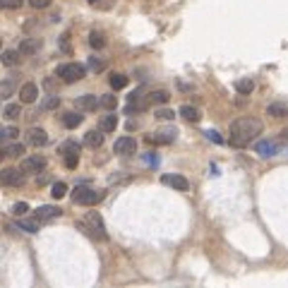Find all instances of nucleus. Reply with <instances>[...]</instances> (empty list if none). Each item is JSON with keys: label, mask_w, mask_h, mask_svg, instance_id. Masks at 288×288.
Segmentation results:
<instances>
[{"label": "nucleus", "mask_w": 288, "mask_h": 288, "mask_svg": "<svg viewBox=\"0 0 288 288\" xmlns=\"http://www.w3.org/2000/svg\"><path fill=\"white\" fill-rule=\"evenodd\" d=\"M257 135H262V120H257V118H238V120H233L231 123V130H228V142L231 146H247V144L257 140Z\"/></svg>", "instance_id": "1"}, {"label": "nucleus", "mask_w": 288, "mask_h": 288, "mask_svg": "<svg viewBox=\"0 0 288 288\" xmlns=\"http://www.w3.org/2000/svg\"><path fill=\"white\" fill-rule=\"evenodd\" d=\"M77 228L84 231L89 238H94V240H106L108 238V233H106V224H103V219H101V214H98V211H89L80 224H77Z\"/></svg>", "instance_id": "2"}, {"label": "nucleus", "mask_w": 288, "mask_h": 288, "mask_svg": "<svg viewBox=\"0 0 288 288\" xmlns=\"http://www.w3.org/2000/svg\"><path fill=\"white\" fill-rule=\"evenodd\" d=\"M103 197H106V192L94 190V188H89V185H77L75 192H72V202H75V204H82V207H94V204H98Z\"/></svg>", "instance_id": "3"}, {"label": "nucleus", "mask_w": 288, "mask_h": 288, "mask_svg": "<svg viewBox=\"0 0 288 288\" xmlns=\"http://www.w3.org/2000/svg\"><path fill=\"white\" fill-rule=\"evenodd\" d=\"M84 75H87V70H84V65H80V63H63L58 67V77H60L65 84L80 82Z\"/></svg>", "instance_id": "4"}, {"label": "nucleus", "mask_w": 288, "mask_h": 288, "mask_svg": "<svg viewBox=\"0 0 288 288\" xmlns=\"http://www.w3.org/2000/svg\"><path fill=\"white\" fill-rule=\"evenodd\" d=\"M60 156H63L65 161V166L72 171V168H77V163H80V144L77 142H65L60 144Z\"/></svg>", "instance_id": "5"}, {"label": "nucleus", "mask_w": 288, "mask_h": 288, "mask_svg": "<svg viewBox=\"0 0 288 288\" xmlns=\"http://www.w3.org/2000/svg\"><path fill=\"white\" fill-rule=\"evenodd\" d=\"M0 183H2V185H10V188L22 185V183H24L22 168H2V171H0Z\"/></svg>", "instance_id": "6"}, {"label": "nucleus", "mask_w": 288, "mask_h": 288, "mask_svg": "<svg viewBox=\"0 0 288 288\" xmlns=\"http://www.w3.org/2000/svg\"><path fill=\"white\" fill-rule=\"evenodd\" d=\"M176 137H178L176 128H163V130H156L154 135H149L146 140L151 144H171V142H176Z\"/></svg>", "instance_id": "7"}, {"label": "nucleus", "mask_w": 288, "mask_h": 288, "mask_svg": "<svg viewBox=\"0 0 288 288\" xmlns=\"http://www.w3.org/2000/svg\"><path fill=\"white\" fill-rule=\"evenodd\" d=\"M113 151H115V154H120V156H130V154H135V151H137V142H135V137H120V140H115Z\"/></svg>", "instance_id": "8"}, {"label": "nucleus", "mask_w": 288, "mask_h": 288, "mask_svg": "<svg viewBox=\"0 0 288 288\" xmlns=\"http://www.w3.org/2000/svg\"><path fill=\"white\" fill-rule=\"evenodd\" d=\"M255 151L259 156H264V159H269V156H276L279 151H281V146L276 140H262V142L255 144Z\"/></svg>", "instance_id": "9"}, {"label": "nucleus", "mask_w": 288, "mask_h": 288, "mask_svg": "<svg viewBox=\"0 0 288 288\" xmlns=\"http://www.w3.org/2000/svg\"><path fill=\"white\" fill-rule=\"evenodd\" d=\"M46 168V159L44 156H27V159L22 161V173H41Z\"/></svg>", "instance_id": "10"}, {"label": "nucleus", "mask_w": 288, "mask_h": 288, "mask_svg": "<svg viewBox=\"0 0 288 288\" xmlns=\"http://www.w3.org/2000/svg\"><path fill=\"white\" fill-rule=\"evenodd\" d=\"M161 183L163 185H171V188H176V190H180V192H185V190H190V183H188V178L185 176H171V173H166V176L161 178Z\"/></svg>", "instance_id": "11"}, {"label": "nucleus", "mask_w": 288, "mask_h": 288, "mask_svg": "<svg viewBox=\"0 0 288 288\" xmlns=\"http://www.w3.org/2000/svg\"><path fill=\"white\" fill-rule=\"evenodd\" d=\"M27 142L32 144V146H46L48 144V132L41 128H32L27 132Z\"/></svg>", "instance_id": "12"}, {"label": "nucleus", "mask_w": 288, "mask_h": 288, "mask_svg": "<svg viewBox=\"0 0 288 288\" xmlns=\"http://www.w3.org/2000/svg\"><path fill=\"white\" fill-rule=\"evenodd\" d=\"M36 96H39V87L36 84H32V82L22 84V89H19V101L22 103H34Z\"/></svg>", "instance_id": "13"}, {"label": "nucleus", "mask_w": 288, "mask_h": 288, "mask_svg": "<svg viewBox=\"0 0 288 288\" xmlns=\"http://www.w3.org/2000/svg\"><path fill=\"white\" fill-rule=\"evenodd\" d=\"M60 214H63V209L50 207V204H44V207L36 209V219H41V221H50V219H58Z\"/></svg>", "instance_id": "14"}, {"label": "nucleus", "mask_w": 288, "mask_h": 288, "mask_svg": "<svg viewBox=\"0 0 288 288\" xmlns=\"http://www.w3.org/2000/svg\"><path fill=\"white\" fill-rule=\"evenodd\" d=\"M77 108L80 111H96L98 108V96H94V94H84V96H80L77 98Z\"/></svg>", "instance_id": "15"}, {"label": "nucleus", "mask_w": 288, "mask_h": 288, "mask_svg": "<svg viewBox=\"0 0 288 288\" xmlns=\"http://www.w3.org/2000/svg\"><path fill=\"white\" fill-rule=\"evenodd\" d=\"M39 48H41V41L39 39H24L19 44V55H34Z\"/></svg>", "instance_id": "16"}, {"label": "nucleus", "mask_w": 288, "mask_h": 288, "mask_svg": "<svg viewBox=\"0 0 288 288\" xmlns=\"http://www.w3.org/2000/svg\"><path fill=\"white\" fill-rule=\"evenodd\" d=\"M84 144L92 146V149H98V146L103 144V132H101V130H89V132L84 135Z\"/></svg>", "instance_id": "17"}, {"label": "nucleus", "mask_w": 288, "mask_h": 288, "mask_svg": "<svg viewBox=\"0 0 288 288\" xmlns=\"http://www.w3.org/2000/svg\"><path fill=\"white\" fill-rule=\"evenodd\" d=\"M236 92L242 96H250L255 92V82L250 80V77H240V80H236Z\"/></svg>", "instance_id": "18"}, {"label": "nucleus", "mask_w": 288, "mask_h": 288, "mask_svg": "<svg viewBox=\"0 0 288 288\" xmlns=\"http://www.w3.org/2000/svg\"><path fill=\"white\" fill-rule=\"evenodd\" d=\"M17 226H19L22 231H27V233H39V231H41V219H27V216H22Z\"/></svg>", "instance_id": "19"}, {"label": "nucleus", "mask_w": 288, "mask_h": 288, "mask_svg": "<svg viewBox=\"0 0 288 288\" xmlns=\"http://www.w3.org/2000/svg\"><path fill=\"white\" fill-rule=\"evenodd\" d=\"M82 120H84V115H80V113H75V111L63 113V125L67 130H75L77 125H82Z\"/></svg>", "instance_id": "20"}, {"label": "nucleus", "mask_w": 288, "mask_h": 288, "mask_svg": "<svg viewBox=\"0 0 288 288\" xmlns=\"http://www.w3.org/2000/svg\"><path fill=\"white\" fill-rule=\"evenodd\" d=\"M115 128H118V115H113V113L103 115L101 123H98V130H101V132H113Z\"/></svg>", "instance_id": "21"}, {"label": "nucleus", "mask_w": 288, "mask_h": 288, "mask_svg": "<svg viewBox=\"0 0 288 288\" xmlns=\"http://www.w3.org/2000/svg\"><path fill=\"white\" fill-rule=\"evenodd\" d=\"M168 98H171V94H168L166 89H156V92L146 94V101H149V106H154V103H168Z\"/></svg>", "instance_id": "22"}, {"label": "nucleus", "mask_w": 288, "mask_h": 288, "mask_svg": "<svg viewBox=\"0 0 288 288\" xmlns=\"http://www.w3.org/2000/svg\"><path fill=\"white\" fill-rule=\"evenodd\" d=\"M180 115H183L185 120H190V123H197V120L202 118L199 108H194V106H183V108H180Z\"/></svg>", "instance_id": "23"}, {"label": "nucleus", "mask_w": 288, "mask_h": 288, "mask_svg": "<svg viewBox=\"0 0 288 288\" xmlns=\"http://www.w3.org/2000/svg\"><path fill=\"white\" fill-rule=\"evenodd\" d=\"M0 60L5 67H15V65H19V50H5Z\"/></svg>", "instance_id": "24"}, {"label": "nucleus", "mask_w": 288, "mask_h": 288, "mask_svg": "<svg viewBox=\"0 0 288 288\" xmlns=\"http://www.w3.org/2000/svg\"><path fill=\"white\" fill-rule=\"evenodd\" d=\"M267 113L274 115V118H286L288 106H284V103H272V106H267Z\"/></svg>", "instance_id": "25"}, {"label": "nucleus", "mask_w": 288, "mask_h": 288, "mask_svg": "<svg viewBox=\"0 0 288 288\" xmlns=\"http://www.w3.org/2000/svg\"><path fill=\"white\" fill-rule=\"evenodd\" d=\"M60 106V98L55 94H50V96H46L44 101H41V113L44 111H53V108H58Z\"/></svg>", "instance_id": "26"}, {"label": "nucleus", "mask_w": 288, "mask_h": 288, "mask_svg": "<svg viewBox=\"0 0 288 288\" xmlns=\"http://www.w3.org/2000/svg\"><path fill=\"white\" fill-rule=\"evenodd\" d=\"M111 87L118 92V89H125L128 87V77L125 75H120V72H113L111 75Z\"/></svg>", "instance_id": "27"}, {"label": "nucleus", "mask_w": 288, "mask_h": 288, "mask_svg": "<svg viewBox=\"0 0 288 288\" xmlns=\"http://www.w3.org/2000/svg\"><path fill=\"white\" fill-rule=\"evenodd\" d=\"M89 46L92 48H103L106 46V36L101 32H92L89 34Z\"/></svg>", "instance_id": "28"}, {"label": "nucleus", "mask_w": 288, "mask_h": 288, "mask_svg": "<svg viewBox=\"0 0 288 288\" xmlns=\"http://www.w3.org/2000/svg\"><path fill=\"white\" fill-rule=\"evenodd\" d=\"M98 106H101V108H108V111H113V108L118 106V98H115L113 94H103L101 98H98Z\"/></svg>", "instance_id": "29"}, {"label": "nucleus", "mask_w": 288, "mask_h": 288, "mask_svg": "<svg viewBox=\"0 0 288 288\" xmlns=\"http://www.w3.org/2000/svg\"><path fill=\"white\" fill-rule=\"evenodd\" d=\"M12 92H15V80H12V77L5 80V82H0V98H7Z\"/></svg>", "instance_id": "30"}, {"label": "nucleus", "mask_w": 288, "mask_h": 288, "mask_svg": "<svg viewBox=\"0 0 288 288\" xmlns=\"http://www.w3.org/2000/svg\"><path fill=\"white\" fill-rule=\"evenodd\" d=\"M19 115H22V108H19L17 103H7V106H5V118H7V120H17Z\"/></svg>", "instance_id": "31"}, {"label": "nucleus", "mask_w": 288, "mask_h": 288, "mask_svg": "<svg viewBox=\"0 0 288 288\" xmlns=\"http://www.w3.org/2000/svg\"><path fill=\"white\" fill-rule=\"evenodd\" d=\"M50 194H53L55 199L65 197V194H67V185H65V183H53V188H50Z\"/></svg>", "instance_id": "32"}, {"label": "nucleus", "mask_w": 288, "mask_h": 288, "mask_svg": "<svg viewBox=\"0 0 288 288\" xmlns=\"http://www.w3.org/2000/svg\"><path fill=\"white\" fill-rule=\"evenodd\" d=\"M22 154H24V146H22V144H10V146L5 149V156H12V159L22 156Z\"/></svg>", "instance_id": "33"}, {"label": "nucleus", "mask_w": 288, "mask_h": 288, "mask_svg": "<svg viewBox=\"0 0 288 288\" xmlns=\"http://www.w3.org/2000/svg\"><path fill=\"white\" fill-rule=\"evenodd\" d=\"M27 211H29V204H27V202H17L15 207H12V214H15V216H24Z\"/></svg>", "instance_id": "34"}, {"label": "nucleus", "mask_w": 288, "mask_h": 288, "mask_svg": "<svg viewBox=\"0 0 288 288\" xmlns=\"http://www.w3.org/2000/svg\"><path fill=\"white\" fill-rule=\"evenodd\" d=\"M89 67H92V70H94V72H101V70H103V67H106V63H103V60H101V58H89Z\"/></svg>", "instance_id": "35"}, {"label": "nucleus", "mask_w": 288, "mask_h": 288, "mask_svg": "<svg viewBox=\"0 0 288 288\" xmlns=\"http://www.w3.org/2000/svg\"><path fill=\"white\" fill-rule=\"evenodd\" d=\"M22 2H24V0H0V5H2V7H7V10H17V7H22Z\"/></svg>", "instance_id": "36"}, {"label": "nucleus", "mask_w": 288, "mask_h": 288, "mask_svg": "<svg viewBox=\"0 0 288 288\" xmlns=\"http://www.w3.org/2000/svg\"><path fill=\"white\" fill-rule=\"evenodd\" d=\"M154 115H156L159 120H171V118H173L176 113H173V111H168V108H161V111H156Z\"/></svg>", "instance_id": "37"}, {"label": "nucleus", "mask_w": 288, "mask_h": 288, "mask_svg": "<svg viewBox=\"0 0 288 288\" xmlns=\"http://www.w3.org/2000/svg\"><path fill=\"white\" fill-rule=\"evenodd\" d=\"M204 135H207V137H209V140H211V142H216V144H221V142H224V140L219 137V132H216V130H207Z\"/></svg>", "instance_id": "38"}, {"label": "nucleus", "mask_w": 288, "mask_h": 288, "mask_svg": "<svg viewBox=\"0 0 288 288\" xmlns=\"http://www.w3.org/2000/svg\"><path fill=\"white\" fill-rule=\"evenodd\" d=\"M29 5L36 7V10H41V7H48L50 5V0H29Z\"/></svg>", "instance_id": "39"}, {"label": "nucleus", "mask_w": 288, "mask_h": 288, "mask_svg": "<svg viewBox=\"0 0 288 288\" xmlns=\"http://www.w3.org/2000/svg\"><path fill=\"white\" fill-rule=\"evenodd\" d=\"M17 135H19V130H17V128H7V130H5V137H12V140H15Z\"/></svg>", "instance_id": "40"}, {"label": "nucleus", "mask_w": 288, "mask_h": 288, "mask_svg": "<svg viewBox=\"0 0 288 288\" xmlns=\"http://www.w3.org/2000/svg\"><path fill=\"white\" fill-rule=\"evenodd\" d=\"M44 84H46V89H50V92L55 89V80H46V82H44Z\"/></svg>", "instance_id": "41"}, {"label": "nucleus", "mask_w": 288, "mask_h": 288, "mask_svg": "<svg viewBox=\"0 0 288 288\" xmlns=\"http://www.w3.org/2000/svg\"><path fill=\"white\" fill-rule=\"evenodd\" d=\"M281 137H284V140H286V142H288V128H284V130H281Z\"/></svg>", "instance_id": "42"}, {"label": "nucleus", "mask_w": 288, "mask_h": 288, "mask_svg": "<svg viewBox=\"0 0 288 288\" xmlns=\"http://www.w3.org/2000/svg\"><path fill=\"white\" fill-rule=\"evenodd\" d=\"M2 156H5V146H0V159H2Z\"/></svg>", "instance_id": "43"}, {"label": "nucleus", "mask_w": 288, "mask_h": 288, "mask_svg": "<svg viewBox=\"0 0 288 288\" xmlns=\"http://www.w3.org/2000/svg\"><path fill=\"white\" fill-rule=\"evenodd\" d=\"M2 137H5V128H0V140H2Z\"/></svg>", "instance_id": "44"}, {"label": "nucleus", "mask_w": 288, "mask_h": 288, "mask_svg": "<svg viewBox=\"0 0 288 288\" xmlns=\"http://www.w3.org/2000/svg\"><path fill=\"white\" fill-rule=\"evenodd\" d=\"M92 2H96V0H92Z\"/></svg>", "instance_id": "45"}, {"label": "nucleus", "mask_w": 288, "mask_h": 288, "mask_svg": "<svg viewBox=\"0 0 288 288\" xmlns=\"http://www.w3.org/2000/svg\"><path fill=\"white\" fill-rule=\"evenodd\" d=\"M0 48H2V44H0Z\"/></svg>", "instance_id": "46"}]
</instances>
